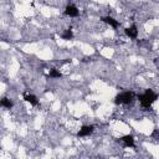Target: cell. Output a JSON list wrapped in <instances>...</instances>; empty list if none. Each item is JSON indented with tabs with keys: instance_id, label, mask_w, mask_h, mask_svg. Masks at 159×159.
Returning a JSON list of instances; mask_svg holds the SVG:
<instances>
[{
	"instance_id": "30bf717a",
	"label": "cell",
	"mask_w": 159,
	"mask_h": 159,
	"mask_svg": "<svg viewBox=\"0 0 159 159\" xmlns=\"http://www.w3.org/2000/svg\"><path fill=\"white\" fill-rule=\"evenodd\" d=\"M50 77H52V78H60V77H62V73L58 71V70H51L50 71Z\"/></svg>"
},
{
	"instance_id": "8992f818",
	"label": "cell",
	"mask_w": 159,
	"mask_h": 159,
	"mask_svg": "<svg viewBox=\"0 0 159 159\" xmlns=\"http://www.w3.org/2000/svg\"><path fill=\"white\" fill-rule=\"evenodd\" d=\"M120 140H122V143H123L125 147H134V138H133L132 135H129V134L122 137Z\"/></svg>"
},
{
	"instance_id": "277c9868",
	"label": "cell",
	"mask_w": 159,
	"mask_h": 159,
	"mask_svg": "<svg viewBox=\"0 0 159 159\" xmlns=\"http://www.w3.org/2000/svg\"><path fill=\"white\" fill-rule=\"evenodd\" d=\"M125 34H127V36H128L129 39H137V36H138L137 26H135V25H132V26L127 27V29H125Z\"/></svg>"
},
{
	"instance_id": "9c48e42d",
	"label": "cell",
	"mask_w": 159,
	"mask_h": 159,
	"mask_svg": "<svg viewBox=\"0 0 159 159\" xmlns=\"http://www.w3.org/2000/svg\"><path fill=\"white\" fill-rule=\"evenodd\" d=\"M61 37H62L63 40H71V39L73 37V32H72L71 30H65V32L61 35Z\"/></svg>"
},
{
	"instance_id": "52a82bcc",
	"label": "cell",
	"mask_w": 159,
	"mask_h": 159,
	"mask_svg": "<svg viewBox=\"0 0 159 159\" xmlns=\"http://www.w3.org/2000/svg\"><path fill=\"white\" fill-rule=\"evenodd\" d=\"M24 99H25L26 102H29L30 104H32V106H37V104H39V101H37V98H36L34 94L26 93V94H24Z\"/></svg>"
},
{
	"instance_id": "6da1fadb",
	"label": "cell",
	"mask_w": 159,
	"mask_h": 159,
	"mask_svg": "<svg viewBox=\"0 0 159 159\" xmlns=\"http://www.w3.org/2000/svg\"><path fill=\"white\" fill-rule=\"evenodd\" d=\"M157 98H158V94H157L154 91H152V89H147L143 94H140V96L138 97V99H139V102H140V106L144 107V108L150 107V106L155 102Z\"/></svg>"
},
{
	"instance_id": "ba28073f",
	"label": "cell",
	"mask_w": 159,
	"mask_h": 159,
	"mask_svg": "<svg viewBox=\"0 0 159 159\" xmlns=\"http://www.w3.org/2000/svg\"><path fill=\"white\" fill-rule=\"evenodd\" d=\"M102 20H103V21H104L106 24H108V25H111L112 27H114V29L119 26V22H118V21L116 20V19L111 17V16H106V17H103Z\"/></svg>"
},
{
	"instance_id": "7a4b0ae2",
	"label": "cell",
	"mask_w": 159,
	"mask_h": 159,
	"mask_svg": "<svg viewBox=\"0 0 159 159\" xmlns=\"http://www.w3.org/2000/svg\"><path fill=\"white\" fill-rule=\"evenodd\" d=\"M134 99V93L133 92H123V93H119L118 96H116V104H129Z\"/></svg>"
},
{
	"instance_id": "8fae6325",
	"label": "cell",
	"mask_w": 159,
	"mask_h": 159,
	"mask_svg": "<svg viewBox=\"0 0 159 159\" xmlns=\"http://www.w3.org/2000/svg\"><path fill=\"white\" fill-rule=\"evenodd\" d=\"M1 106L10 109V108L12 107V102H11L10 99H7V98H4V99H1Z\"/></svg>"
},
{
	"instance_id": "3957f363",
	"label": "cell",
	"mask_w": 159,
	"mask_h": 159,
	"mask_svg": "<svg viewBox=\"0 0 159 159\" xmlns=\"http://www.w3.org/2000/svg\"><path fill=\"white\" fill-rule=\"evenodd\" d=\"M65 14L70 17H76L78 15V9L75 6V5H68L65 10Z\"/></svg>"
},
{
	"instance_id": "5b68a950",
	"label": "cell",
	"mask_w": 159,
	"mask_h": 159,
	"mask_svg": "<svg viewBox=\"0 0 159 159\" xmlns=\"http://www.w3.org/2000/svg\"><path fill=\"white\" fill-rule=\"evenodd\" d=\"M92 132H93V125H83L78 132V137H87Z\"/></svg>"
}]
</instances>
